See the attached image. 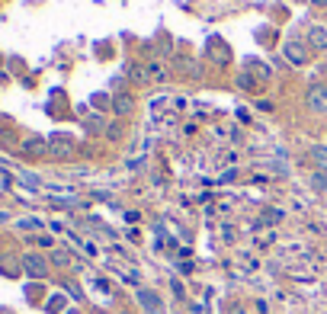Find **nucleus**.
I'll use <instances>...</instances> for the list:
<instances>
[{"instance_id": "obj_4", "label": "nucleus", "mask_w": 327, "mask_h": 314, "mask_svg": "<svg viewBox=\"0 0 327 314\" xmlns=\"http://www.w3.org/2000/svg\"><path fill=\"white\" fill-rule=\"evenodd\" d=\"M286 55L292 58L295 64H305V48H301L298 42H286Z\"/></svg>"}, {"instance_id": "obj_2", "label": "nucleus", "mask_w": 327, "mask_h": 314, "mask_svg": "<svg viewBox=\"0 0 327 314\" xmlns=\"http://www.w3.org/2000/svg\"><path fill=\"white\" fill-rule=\"evenodd\" d=\"M308 39H311L314 48H321V52H324V48H327V29H324V26H314V29L308 32Z\"/></svg>"}, {"instance_id": "obj_1", "label": "nucleus", "mask_w": 327, "mask_h": 314, "mask_svg": "<svg viewBox=\"0 0 327 314\" xmlns=\"http://www.w3.org/2000/svg\"><path fill=\"white\" fill-rule=\"evenodd\" d=\"M308 106H311L314 113H327V87H311Z\"/></svg>"}, {"instance_id": "obj_3", "label": "nucleus", "mask_w": 327, "mask_h": 314, "mask_svg": "<svg viewBox=\"0 0 327 314\" xmlns=\"http://www.w3.org/2000/svg\"><path fill=\"white\" fill-rule=\"evenodd\" d=\"M138 298H141V305L148 308V311H154V314H164V308H161V301H157V295H151V292H138Z\"/></svg>"}, {"instance_id": "obj_5", "label": "nucleus", "mask_w": 327, "mask_h": 314, "mask_svg": "<svg viewBox=\"0 0 327 314\" xmlns=\"http://www.w3.org/2000/svg\"><path fill=\"white\" fill-rule=\"evenodd\" d=\"M311 154H314V161H318V164L324 167V170H327V151H324V148H314Z\"/></svg>"}]
</instances>
